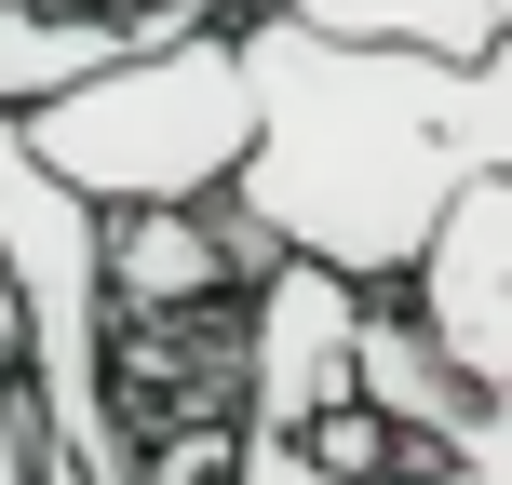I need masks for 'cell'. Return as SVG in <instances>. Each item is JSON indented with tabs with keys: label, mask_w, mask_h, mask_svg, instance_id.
I'll return each instance as SVG.
<instances>
[{
	"label": "cell",
	"mask_w": 512,
	"mask_h": 485,
	"mask_svg": "<svg viewBox=\"0 0 512 485\" xmlns=\"http://www.w3.org/2000/svg\"><path fill=\"white\" fill-rule=\"evenodd\" d=\"M0 351H27V283H14V256H0Z\"/></svg>",
	"instance_id": "8"
},
{
	"label": "cell",
	"mask_w": 512,
	"mask_h": 485,
	"mask_svg": "<svg viewBox=\"0 0 512 485\" xmlns=\"http://www.w3.org/2000/svg\"><path fill=\"white\" fill-rule=\"evenodd\" d=\"M256 54L243 27H176V41H135L122 68H95L81 95L27 108V149L108 216L149 203H230L256 162Z\"/></svg>",
	"instance_id": "1"
},
{
	"label": "cell",
	"mask_w": 512,
	"mask_h": 485,
	"mask_svg": "<svg viewBox=\"0 0 512 485\" xmlns=\"http://www.w3.org/2000/svg\"><path fill=\"white\" fill-rule=\"evenodd\" d=\"M270 14H310L337 41H405V54H499L512 0H270Z\"/></svg>",
	"instance_id": "7"
},
{
	"label": "cell",
	"mask_w": 512,
	"mask_h": 485,
	"mask_svg": "<svg viewBox=\"0 0 512 485\" xmlns=\"http://www.w3.org/2000/svg\"><path fill=\"white\" fill-rule=\"evenodd\" d=\"M216 14H95V0H0V108H54L95 68H122L135 41H176Z\"/></svg>",
	"instance_id": "4"
},
{
	"label": "cell",
	"mask_w": 512,
	"mask_h": 485,
	"mask_svg": "<svg viewBox=\"0 0 512 485\" xmlns=\"http://www.w3.org/2000/svg\"><path fill=\"white\" fill-rule=\"evenodd\" d=\"M405 297H418V324L459 351V378L486 391V405H512V176H472L459 203H445V230L418 243Z\"/></svg>",
	"instance_id": "3"
},
{
	"label": "cell",
	"mask_w": 512,
	"mask_h": 485,
	"mask_svg": "<svg viewBox=\"0 0 512 485\" xmlns=\"http://www.w3.org/2000/svg\"><path fill=\"white\" fill-rule=\"evenodd\" d=\"M364 405H378V418H405L432 459H459V432L486 418V391H472V378H459V351L418 324V297H405V283H378V310H364Z\"/></svg>",
	"instance_id": "6"
},
{
	"label": "cell",
	"mask_w": 512,
	"mask_h": 485,
	"mask_svg": "<svg viewBox=\"0 0 512 485\" xmlns=\"http://www.w3.org/2000/svg\"><path fill=\"white\" fill-rule=\"evenodd\" d=\"M364 310H378V283L324 270V256H283L243 297V432L256 445H310L337 405H364Z\"/></svg>",
	"instance_id": "2"
},
{
	"label": "cell",
	"mask_w": 512,
	"mask_h": 485,
	"mask_svg": "<svg viewBox=\"0 0 512 485\" xmlns=\"http://www.w3.org/2000/svg\"><path fill=\"white\" fill-rule=\"evenodd\" d=\"M108 283H122V310H230V297H256V270H243L216 203L108 216Z\"/></svg>",
	"instance_id": "5"
}]
</instances>
